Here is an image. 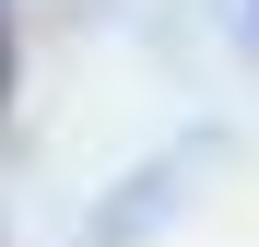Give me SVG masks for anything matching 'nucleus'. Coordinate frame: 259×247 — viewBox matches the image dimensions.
I'll list each match as a JSON object with an SVG mask.
<instances>
[{"mask_svg":"<svg viewBox=\"0 0 259 247\" xmlns=\"http://www.w3.org/2000/svg\"><path fill=\"white\" fill-rule=\"evenodd\" d=\"M0 94H12V12H0Z\"/></svg>","mask_w":259,"mask_h":247,"instance_id":"obj_1","label":"nucleus"}]
</instances>
